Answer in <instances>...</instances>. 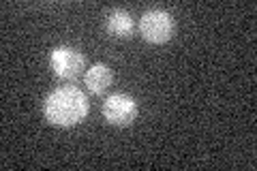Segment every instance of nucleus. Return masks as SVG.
I'll return each mask as SVG.
<instances>
[{
  "instance_id": "1",
  "label": "nucleus",
  "mask_w": 257,
  "mask_h": 171,
  "mask_svg": "<svg viewBox=\"0 0 257 171\" xmlns=\"http://www.w3.org/2000/svg\"><path fill=\"white\" fill-rule=\"evenodd\" d=\"M90 105H88V96L75 86H60L52 90L43 101V116L54 126H75L84 122Z\"/></svg>"
},
{
  "instance_id": "6",
  "label": "nucleus",
  "mask_w": 257,
  "mask_h": 171,
  "mask_svg": "<svg viewBox=\"0 0 257 171\" xmlns=\"http://www.w3.org/2000/svg\"><path fill=\"white\" fill-rule=\"evenodd\" d=\"M105 28L111 37H118V39H128L133 37V30H135V22L131 18V13L124 11V9H114L107 13V20H105Z\"/></svg>"
},
{
  "instance_id": "3",
  "label": "nucleus",
  "mask_w": 257,
  "mask_h": 171,
  "mask_svg": "<svg viewBox=\"0 0 257 171\" xmlns=\"http://www.w3.org/2000/svg\"><path fill=\"white\" fill-rule=\"evenodd\" d=\"M176 32V22L170 11L165 9H150L140 20V35L155 45L167 43Z\"/></svg>"
},
{
  "instance_id": "2",
  "label": "nucleus",
  "mask_w": 257,
  "mask_h": 171,
  "mask_svg": "<svg viewBox=\"0 0 257 171\" xmlns=\"http://www.w3.org/2000/svg\"><path fill=\"white\" fill-rule=\"evenodd\" d=\"M50 67L56 77H60L64 81H75L77 77H84L86 58L77 47L56 45L50 52Z\"/></svg>"
},
{
  "instance_id": "5",
  "label": "nucleus",
  "mask_w": 257,
  "mask_h": 171,
  "mask_svg": "<svg viewBox=\"0 0 257 171\" xmlns=\"http://www.w3.org/2000/svg\"><path fill=\"white\" fill-rule=\"evenodd\" d=\"M114 81V73L105 62H94L84 73V84L92 94H103Z\"/></svg>"
},
{
  "instance_id": "4",
  "label": "nucleus",
  "mask_w": 257,
  "mask_h": 171,
  "mask_svg": "<svg viewBox=\"0 0 257 171\" xmlns=\"http://www.w3.org/2000/svg\"><path fill=\"white\" fill-rule=\"evenodd\" d=\"M103 118L114 126H128L138 118V101L126 92H114L103 101Z\"/></svg>"
}]
</instances>
